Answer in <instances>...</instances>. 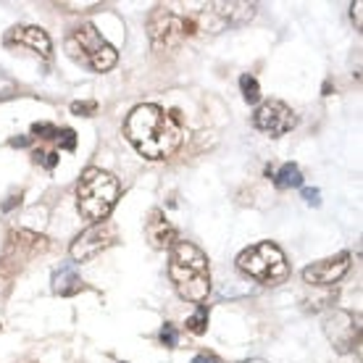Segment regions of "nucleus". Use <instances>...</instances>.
<instances>
[{"label":"nucleus","instance_id":"nucleus-1","mask_svg":"<svg viewBox=\"0 0 363 363\" xmlns=\"http://www.w3.org/2000/svg\"><path fill=\"white\" fill-rule=\"evenodd\" d=\"M124 135L137 147V153L158 161L172 155L182 143V121L177 111L158 106H137L124 121Z\"/></svg>","mask_w":363,"mask_h":363},{"label":"nucleus","instance_id":"nucleus-12","mask_svg":"<svg viewBox=\"0 0 363 363\" xmlns=\"http://www.w3.org/2000/svg\"><path fill=\"white\" fill-rule=\"evenodd\" d=\"M145 237L155 250H172V245L177 242V229H174L172 221L164 216V211L161 208H153L150 213H147Z\"/></svg>","mask_w":363,"mask_h":363},{"label":"nucleus","instance_id":"nucleus-14","mask_svg":"<svg viewBox=\"0 0 363 363\" xmlns=\"http://www.w3.org/2000/svg\"><path fill=\"white\" fill-rule=\"evenodd\" d=\"M53 290L58 295H74V292L82 290V279L72 269H61V272L53 274Z\"/></svg>","mask_w":363,"mask_h":363},{"label":"nucleus","instance_id":"nucleus-20","mask_svg":"<svg viewBox=\"0 0 363 363\" xmlns=\"http://www.w3.org/2000/svg\"><path fill=\"white\" fill-rule=\"evenodd\" d=\"M95 108H98V106H95V103H74L72 106V111L74 113H79V116H92V113H95Z\"/></svg>","mask_w":363,"mask_h":363},{"label":"nucleus","instance_id":"nucleus-11","mask_svg":"<svg viewBox=\"0 0 363 363\" xmlns=\"http://www.w3.org/2000/svg\"><path fill=\"white\" fill-rule=\"evenodd\" d=\"M350 269V253H337L332 258H324V261H316L303 269V279L308 284H316V287H327V284H335L347 274Z\"/></svg>","mask_w":363,"mask_h":363},{"label":"nucleus","instance_id":"nucleus-10","mask_svg":"<svg viewBox=\"0 0 363 363\" xmlns=\"http://www.w3.org/2000/svg\"><path fill=\"white\" fill-rule=\"evenodd\" d=\"M324 332H327L329 342L340 350V353H347L353 350V345L361 342V324L353 313L347 311H335L332 316L324 321Z\"/></svg>","mask_w":363,"mask_h":363},{"label":"nucleus","instance_id":"nucleus-13","mask_svg":"<svg viewBox=\"0 0 363 363\" xmlns=\"http://www.w3.org/2000/svg\"><path fill=\"white\" fill-rule=\"evenodd\" d=\"M6 45L29 48L32 53L48 58L50 55V37L43 27H13L6 32Z\"/></svg>","mask_w":363,"mask_h":363},{"label":"nucleus","instance_id":"nucleus-8","mask_svg":"<svg viewBox=\"0 0 363 363\" xmlns=\"http://www.w3.org/2000/svg\"><path fill=\"white\" fill-rule=\"evenodd\" d=\"M116 242V227L111 221H98L90 229H84L82 235L72 242V258L77 264L98 258L103 250H108Z\"/></svg>","mask_w":363,"mask_h":363},{"label":"nucleus","instance_id":"nucleus-7","mask_svg":"<svg viewBox=\"0 0 363 363\" xmlns=\"http://www.w3.org/2000/svg\"><path fill=\"white\" fill-rule=\"evenodd\" d=\"M255 3H208L200 11V21L208 32H221L227 27H242L255 16Z\"/></svg>","mask_w":363,"mask_h":363},{"label":"nucleus","instance_id":"nucleus-19","mask_svg":"<svg viewBox=\"0 0 363 363\" xmlns=\"http://www.w3.org/2000/svg\"><path fill=\"white\" fill-rule=\"evenodd\" d=\"M32 132H35V135H40V137H58V135H61V129L50 127V124H35V127H32Z\"/></svg>","mask_w":363,"mask_h":363},{"label":"nucleus","instance_id":"nucleus-15","mask_svg":"<svg viewBox=\"0 0 363 363\" xmlns=\"http://www.w3.org/2000/svg\"><path fill=\"white\" fill-rule=\"evenodd\" d=\"M274 182H277V187H300L303 174H300V169L295 164H284L279 169V174L274 177Z\"/></svg>","mask_w":363,"mask_h":363},{"label":"nucleus","instance_id":"nucleus-27","mask_svg":"<svg viewBox=\"0 0 363 363\" xmlns=\"http://www.w3.org/2000/svg\"><path fill=\"white\" fill-rule=\"evenodd\" d=\"M247 363H264V361H247Z\"/></svg>","mask_w":363,"mask_h":363},{"label":"nucleus","instance_id":"nucleus-21","mask_svg":"<svg viewBox=\"0 0 363 363\" xmlns=\"http://www.w3.org/2000/svg\"><path fill=\"white\" fill-rule=\"evenodd\" d=\"M61 137H64V147H69V150H72V147L77 145V137H74L72 129H64V132L58 135V140H61Z\"/></svg>","mask_w":363,"mask_h":363},{"label":"nucleus","instance_id":"nucleus-24","mask_svg":"<svg viewBox=\"0 0 363 363\" xmlns=\"http://www.w3.org/2000/svg\"><path fill=\"white\" fill-rule=\"evenodd\" d=\"M303 195H306V200H308V203L318 206V190H303Z\"/></svg>","mask_w":363,"mask_h":363},{"label":"nucleus","instance_id":"nucleus-18","mask_svg":"<svg viewBox=\"0 0 363 363\" xmlns=\"http://www.w3.org/2000/svg\"><path fill=\"white\" fill-rule=\"evenodd\" d=\"M161 342H164L166 347H174L179 342V335H177V329H174L172 324H166V327L161 329Z\"/></svg>","mask_w":363,"mask_h":363},{"label":"nucleus","instance_id":"nucleus-4","mask_svg":"<svg viewBox=\"0 0 363 363\" xmlns=\"http://www.w3.org/2000/svg\"><path fill=\"white\" fill-rule=\"evenodd\" d=\"M237 269L247 277H253L255 281H264V284H279L290 274L287 255L274 242H258V245L245 247L237 255Z\"/></svg>","mask_w":363,"mask_h":363},{"label":"nucleus","instance_id":"nucleus-5","mask_svg":"<svg viewBox=\"0 0 363 363\" xmlns=\"http://www.w3.org/2000/svg\"><path fill=\"white\" fill-rule=\"evenodd\" d=\"M66 50L72 58L90 66L92 72H111L118 61L116 48L111 45L92 24H82V27L74 29V35L66 40Z\"/></svg>","mask_w":363,"mask_h":363},{"label":"nucleus","instance_id":"nucleus-25","mask_svg":"<svg viewBox=\"0 0 363 363\" xmlns=\"http://www.w3.org/2000/svg\"><path fill=\"white\" fill-rule=\"evenodd\" d=\"M16 203H21V195H18V198H13V200H9V203H6V206H3V208L9 211V208H13V206H16Z\"/></svg>","mask_w":363,"mask_h":363},{"label":"nucleus","instance_id":"nucleus-6","mask_svg":"<svg viewBox=\"0 0 363 363\" xmlns=\"http://www.w3.org/2000/svg\"><path fill=\"white\" fill-rule=\"evenodd\" d=\"M195 29H198V18H184L166 6H155V11L147 18V35H150L155 50L182 45V40L190 37Z\"/></svg>","mask_w":363,"mask_h":363},{"label":"nucleus","instance_id":"nucleus-9","mask_svg":"<svg viewBox=\"0 0 363 363\" xmlns=\"http://www.w3.org/2000/svg\"><path fill=\"white\" fill-rule=\"evenodd\" d=\"M253 124H255V129H261L266 135L281 137L295 129L298 116H295L290 106H284L281 100H266L264 106L253 113Z\"/></svg>","mask_w":363,"mask_h":363},{"label":"nucleus","instance_id":"nucleus-22","mask_svg":"<svg viewBox=\"0 0 363 363\" xmlns=\"http://www.w3.org/2000/svg\"><path fill=\"white\" fill-rule=\"evenodd\" d=\"M37 161H43L48 169H53L55 161H58V153H40V155H37Z\"/></svg>","mask_w":363,"mask_h":363},{"label":"nucleus","instance_id":"nucleus-16","mask_svg":"<svg viewBox=\"0 0 363 363\" xmlns=\"http://www.w3.org/2000/svg\"><path fill=\"white\" fill-rule=\"evenodd\" d=\"M187 329H190L192 335H203L208 329V308L206 306H198V311L187 318Z\"/></svg>","mask_w":363,"mask_h":363},{"label":"nucleus","instance_id":"nucleus-26","mask_svg":"<svg viewBox=\"0 0 363 363\" xmlns=\"http://www.w3.org/2000/svg\"><path fill=\"white\" fill-rule=\"evenodd\" d=\"M11 145H16V147H21V145H27V137H21V140H13Z\"/></svg>","mask_w":363,"mask_h":363},{"label":"nucleus","instance_id":"nucleus-2","mask_svg":"<svg viewBox=\"0 0 363 363\" xmlns=\"http://www.w3.org/2000/svg\"><path fill=\"white\" fill-rule=\"evenodd\" d=\"M169 277L177 295L187 303H198L203 306V300L208 298L211 292V269L208 258L198 245H192L187 240H177L172 245V255H169Z\"/></svg>","mask_w":363,"mask_h":363},{"label":"nucleus","instance_id":"nucleus-17","mask_svg":"<svg viewBox=\"0 0 363 363\" xmlns=\"http://www.w3.org/2000/svg\"><path fill=\"white\" fill-rule=\"evenodd\" d=\"M240 87H242V98L247 103H255V100L261 98V87H258V79L250 77V74H242L240 77Z\"/></svg>","mask_w":363,"mask_h":363},{"label":"nucleus","instance_id":"nucleus-3","mask_svg":"<svg viewBox=\"0 0 363 363\" xmlns=\"http://www.w3.org/2000/svg\"><path fill=\"white\" fill-rule=\"evenodd\" d=\"M118 200V182L103 169H87L77 184V206L79 213L90 221H106Z\"/></svg>","mask_w":363,"mask_h":363},{"label":"nucleus","instance_id":"nucleus-23","mask_svg":"<svg viewBox=\"0 0 363 363\" xmlns=\"http://www.w3.org/2000/svg\"><path fill=\"white\" fill-rule=\"evenodd\" d=\"M192 363H221L213 353H198L192 358Z\"/></svg>","mask_w":363,"mask_h":363}]
</instances>
